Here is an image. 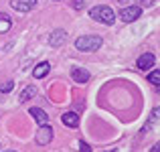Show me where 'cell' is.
<instances>
[{
  "instance_id": "e0dca14e",
  "label": "cell",
  "mask_w": 160,
  "mask_h": 152,
  "mask_svg": "<svg viewBox=\"0 0 160 152\" xmlns=\"http://www.w3.org/2000/svg\"><path fill=\"white\" fill-rule=\"evenodd\" d=\"M83 6H85V0H73V8L79 10V8H83Z\"/></svg>"
},
{
  "instance_id": "d6986e66",
  "label": "cell",
  "mask_w": 160,
  "mask_h": 152,
  "mask_svg": "<svg viewBox=\"0 0 160 152\" xmlns=\"http://www.w3.org/2000/svg\"><path fill=\"white\" fill-rule=\"evenodd\" d=\"M152 152H158V144H154V146H152Z\"/></svg>"
},
{
  "instance_id": "ffe728a7",
  "label": "cell",
  "mask_w": 160,
  "mask_h": 152,
  "mask_svg": "<svg viewBox=\"0 0 160 152\" xmlns=\"http://www.w3.org/2000/svg\"><path fill=\"white\" fill-rule=\"evenodd\" d=\"M108 152H116V150H108Z\"/></svg>"
},
{
  "instance_id": "5bb4252c",
  "label": "cell",
  "mask_w": 160,
  "mask_h": 152,
  "mask_svg": "<svg viewBox=\"0 0 160 152\" xmlns=\"http://www.w3.org/2000/svg\"><path fill=\"white\" fill-rule=\"evenodd\" d=\"M148 79H150V83H152V85H160V71H156V69H154L152 71V73H150L148 75Z\"/></svg>"
},
{
  "instance_id": "ba28073f",
  "label": "cell",
  "mask_w": 160,
  "mask_h": 152,
  "mask_svg": "<svg viewBox=\"0 0 160 152\" xmlns=\"http://www.w3.org/2000/svg\"><path fill=\"white\" fill-rule=\"evenodd\" d=\"M61 122L67 126V128H77L79 126V116L75 112H67V114L61 116Z\"/></svg>"
},
{
  "instance_id": "3957f363",
  "label": "cell",
  "mask_w": 160,
  "mask_h": 152,
  "mask_svg": "<svg viewBox=\"0 0 160 152\" xmlns=\"http://www.w3.org/2000/svg\"><path fill=\"white\" fill-rule=\"evenodd\" d=\"M142 16V6H126L124 10H120V18L124 23H134Z\"/></svg>"
},
{
  "instance_id": "7a4b0ae2",
  "label": "cell",
  "mask_w": 160,
  "mask_h": 152,
  "mask_svg": "<svg viewBox=\"0 0 160 152\" xmlns=\"http://www.w3.org/2000/svg\"><path fill=\"white\" fill-rule=\"evenodd\" d=\"M89 16L93 20H99V23L103 24H112L113 20H116V12H113V8L106 6V4H99V6H93L89 10Z\"/></svg>"
},
{
  "instance_id": "6da1fadb",
  "label": "cell",
  "mask_w": 160,
  "mask_h": 152,
  "mask_svg": "<svg viewBox=\"0 0 160 152\" xmlns=\"http://www.w3.org/2000/svg\"><path fill=\"white\" fill-rule=\"evenodd\" d=\"M102 45H103V41H102V37H98V35H85V37H79V39L75 41V47L79 51H83V53H93V51H98Z\"/></svg>"
},
{
  "instance_id": "52a82bcc",
  "label": "cell",
  "mask_w": 160,
  "mask_h": 152,
  "mask_svg": "<svg viewBox=\"0 0 160 152\" xmlns=\"http://www.w3.org/2000/svg\"><path fill=\"white\" fill-rule=\"evenodd\" d=\"M65 41H67V31H63V28H55V31L51 33V37H49L51 47H61Z\"/></svg>"
},
{
  "instance_id": "7c38bea8",
  "label": "cell",
  "mask_w": 160,
  "mask_h": 152,
  "mask_svg": "<svg viewBox=\"0 0 160 152\" xmlns=\"http://www.w3.org/2000/svg\"><path fill=\"white\" fill-rule=\"evenodd\" d=\"M10 27H12V20H10V16H8V14H2V12H0V33H6V31H10Z\"/></svg>"
},
{
  "instance_id": "277c9868",
  "label": "cell",
  "mask_w": 160,
  "mask_h": 152,
  "mask_svg": "<svg viewBox=\"0 0 160 152\" xmlns=\"http://www.w3.org/2000/svg\"><path fill=\"white\" fill-rule=\"evenodd\" d=\"M35 140H37V144H41V146L49 144V142L53 140V128H51V126H47V124H43L39 130H37Z\"/></svg>"
},
{
  "instance_id": "5b68a950",
  "label": "cell",
  "mask_w": 160,
  "mask_h": 152,
  "mask_svg": "<svg viewBox=\"0 0 160 152\" xmlns=\"http://www.w3.org/2000/svg\"><path fill=\"white\" fill-rule=\"evenodd\" d=\"M154 65H156V55H154V53H144V55H140V59L136 61V67L142 69V71L152 69Z\"/></svg>"
},
{
  "instance_id": "8fae6325",
  "label": "cell",
  "mask_w": 160,
  "mask_h": 152,
  "mask_svg": "<svg viewBox=\"0 0 160 152\" xmlns=\"http://www.w3.org/2000/svg\"><path fill=\"white\" fill-rule=\"evenodd\" d=\"M49 71H51V63H49V61H43V63H39V65L32 69V75L41 79V77H45Z\"/></svg>"
},
{
  "instance_id": "9a60e30c",
  "label": "cell",
  "mask_w": 160,
  "mask_h": 152,
  "mask_svg": "<svg viewBox=\"0 0 160 152\" xmlns=\"http://www.w3.org/2000/svg\"><path fill=\"white\" fill-rule=\"evenodd\" d=\"M12 87H14V83H12V81H6V83H2V85H0V94H8V91H10Z\"/></svg>"
},
{
  "instance_id": "2e32d148",
  "label": "cell",
  "mask_w": 160,
  "mask_h": 152,
  "mask_svg": "<svg viewBox=\"0 0 160 152\" xmlns=\"http://www.w3.org/2000/svg\"><path fill=\"white\" fill-rule=\"evenodd\" d=\"M79 152H91V146L85 144V142H81V144H79Z\"/></svg>"
},
{
  "instance_id": "9c48e42d",
  "label": "cell",
  "mask_w": 160,
  "mask_h": 152,
  "mask_svg": "<svg viewBox=\"0 0 160 152\" xmlns=\"http://www.w3.org/2000/svg\"><path fill=\"white\" fill-rule=\"evenodd\" d=\"M71 77H73L75 83H87V81H89V71L77 69V67H75V69L71 71Z\"/></svg>"
},
{
  "instance_id": "ac0fdd59",
  "label": "cell",
  "mask_w": 160,
  "mask_h": 152,
  "mask_svg": "<svg viewBox=\"0 0 160 152\" xmlns=\"http://www.w3.org/2000/svg\"><path fill=\"white\" fill-rule=\"evenodd\" d=\"M152 2H154V0H140V4H142V6H150Z\"/></svg>"
},
{
  "instance_id": "44dd1931",
  "label": "cell",
  "mask_w": 160,
  "mask_h": 152,
  "mask_svg": "<svg viewBox=\"0 0 160 152\" xmlns=\"http://www.w3.org/2000/svg\"><path fill=\"white\" fill-rule=\"evenodd\" d=\"M8 152H14V150H8Z\"/></svg>"
},
{
  "instance_id": "30bf717a",
  "label": "cell",
  "mask_w": 160,
  "mask_h": 152,
  "mask_svg": "<svg viewBox=\"0 0 160 152\" xmlns=\"http://www.w3.org/2000/svg\"><path fill=\"white\" fill-rule=\"evenodd\" d=\"M28 114H31V116L35 118V120L39 122L41 126H43V124H47V122H49V116H47V112H43L41 108H31V109H28Z\"/></svg>"
},
{
  "instance_id": "4fadbf2b",
  "label": "cell",
  "mask_w": 160,
  "mask_h": 152,
  "mask_svg": "<svg viewBox=\"0 0 160 152\" xmlns=\"http://www.w3.org/2000/svg\"><path fill=\"white\" fill-rule=\"evenodd\" d=\"M35 94H37V89H35V85H28V87H24L22 89V94H20V101H28L31 98H35Z\"/></svg>"
},
{
  "instance_id": "8992f818",
  "label": "cell",
  "mask_w": 160,
  "mask_h": 152,
  "mask_svg": "<svg viewBox=\"0 0 160 152\" xmlns=\"http://www.w3.org/2000/svg\"><path fill=\"white\" fill-rule=\"evenodd\" d=\"M10 6L18 12H28L37 6V0H10Z\"/></svg>"
}]
</instances>
